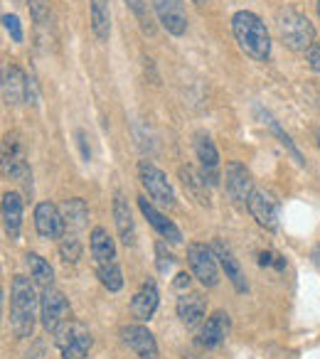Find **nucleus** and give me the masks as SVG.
<instances>
[{"instance_id":"nucleus-1","label":"nucleus","mask_w":320,"mask_h":359,"mask_svg":"<svg viewBox=\"0 0 320 359\" xmlns=\"http://www.w3.org/2000/svg\"><path fill=\"white\" fill-rule=\"evenodd\" d=\"M232 32H234L239 47L254 62H266L271 57V37L264 20L251 11H239L232 18Z\"/></svg>"},{"instance_id":"nucleus-2","label":"nucleus","mask_w":320,"mask_h":359,"mask_svg":"<svg viewBox=\"0 0 320 359\" xmlns=\"http://www.w3.org/2000/svg\"><path fill=\"white\" fill-rule=\"evenodd\" d=\"M35 310L37 298L30 278L15 276L11 283V327L20 339L30 337L32 330H35Z\"/></svg>"},{"instance_id":"nucleus-3","label":"nucleus","mask_w":320,"mask_h":359,"mask_svg":"<svg viewBox=\"0 0 320 359\" xmlns=\"http://www.w3.org/2000/svg\"><path fill=\"white\" fill-rule=\"evenodd\" d=\"M276 35L288 50L305 52L315 42V27L305 15L298 11H281L276 15Z\"/></svg>"},{"instance_id":"nucleus-4","label":"nucleus","mask_w":320,"mask_h":359,"mask_svg":"<svg viewBox=\"0 0 320 359\" xmlns=\"http://www.w3.org/2000/svg\"><path fill=\"white\" fill-rule=\"evenodd\" d=\"M55 344L65 359H84L91 349V332L79 320H67L55 330Z\"/></svg>"},{"instance_id":"nucleus-5","label":"nucleus","mask_w":320,"mask_h":359,"mask_svg":"<svg viewBox=\"0 0 320 359\" xmlns=\"http://www.w3.org/2000/svg\"><path fill=\"white\" fill-rule=\"evenodd\" d=\"M138 177H140V185L145 187V192H148L158 205L175 207V190H173V185L168 182V175L163 172V170L155 168L148 160H140Z\"/></svg>"},{"instance_id":"nucleus-6","label":"nucleus","mask_w":320,"mask_h":359,"mask_svg":"<svg viewBox=\"0 0 320 359\" xmlns=\"http://www.w3.org/2000/svg\"><path fill=\"white\" fill-rule=\"evenodd\" d=\"M187 261H190V269L195 273V278L200 280L207 288H215L220 283V261H217L212 246L207 244H190L187 246Z\"/></svg>"},{"instance_id":"nucleus-7","label":"nucleus","mask_w":320,"mask_h":359,"mask_svg":"<svg viewBox=\"0 0 320 359\" xmlns=\"http://www.w3.org/2000/svg\"><path fill=\"white\" fill-rule=\"evenodd\" d=\"M40 318L47 332H55L62 323L69 320V300L57 288H45L40 298Z\"/></svg>"},{"instance_id":"nucleus-8","label":"nucleus","mask_w":320,"mask_h":359,"mask_svg":"<svg viewBox=\"0 0 320 359\" xmlns=\"http://www.w3.org/2000/svg\"><path fill=\"white\" fill-rule=\"evenodd\" d=\"M246 210L251 212L259 226L274 231L279 226V200H276L271 192L266 190H254L249 195V202H246Z\"/></svg>"},{"instance_id":"nucleus-9","label":"nucleus","mask_w":320,"mask_h":359,"mask_svg":"<svg viewBox=\"0 0 320 359\" xmlns=\"http://www.w3.org/2000/svg\"><path fill=\"white\" fill-rule=\"evenodd\" d=\"M121 339L124 344L135 352V357L140 359H158V344H155V337L150 334L148 327L143 325H126L121 327Z\"/></svg>"},{"instance_id":"nucleus-10","label":"nucleus","mask_w":320,"mask_h":359,"mask_svg":"<svg viewBox=\"0 0 320 359\" xmlns=\"http://www.w3.org/2000/svg\"><path fill=\"white\" fill-rule=\"evenodd\" d=\"M65 217L52 202H40L35 207V229L42 239H62L65 236Z\"/></svg>"},{"instance_id":"nucleus-11","label":"nucleus","mask_w":320,"mask_h":359,"mask_svg":"<svg viewBox=\"0 0 320 359\" xmlns=\"http://www.w3.org/2000/svg\"><path fill=\"white\" fill-rule=\"evenodd\" d=\"M155 15H158L160 25L166 27L171 35L180 37L187 30V15L180 0H153Z\"/></svg>"},{"instance_id":"nucleus-12","label":"nucleus","mask_w":320,"mask_h":359,"mask_svg":"<svg viewBox=\"0 0 320 359\" xmlns=\"http://www.w3.org/2000/svg\"><path fill=\"white\" fill-rule=\"evenodd\" d=\"M225 180H227V195L232 197V202H234V205H246L249 195L254 192L249 170L241 163H236V160H232V163H227Z\"/></svg>"},{"instance_id":"nucleus-13","label":"nucleus","mask_w":320,"mask_h":359,"mask_svg":"<svg viewBox=\"0 0 320 359\" xmlns=\"http://www.w3.org/2000/svg\"><path fill=\"white\" fill-rule=\"evenodd\" d=\"M3 175L11 180H18V182L30 180V165L25 163V155H22L18 140L11 138V135L3 143Z\"/></svg>"},{"instance_id":"nucleus-14","label":"nucleus","mask_w":320,"mask_h":359,"mask_svg":"<svg viewBox=\"0 0 320 359\" xmlns=\"http://www.w3.org/2000/svg\"><path fill=\"white\" fill-rule=\"evenodd\" d=\"M195 153L202 165V177H205L210 185H217V182H220V153H217L210 135H205V133L197 135Z\"/></svg>"},{"instance_id":"nucleus-15","label":"nucleus","mask_w":320,"mask_h":359,"mask_svg":"<svg viewBox=\"0 0 320 359\" xmlns=\"http://www.w3.org/2000/svg\"><path fill=\"white\" fill-rule=\"evenodd\" d=\"M229 327H232L229 315H227L225 310H217V313H212L210 318H207V323L202 325L200 334H197V342H200L202 347H220L227 339V334H229Z\"/></svg>"},{"instance_id":"nucleus-16","label":"nucleus","mask_w":320,"mask_h":359,"mask_svg":"<svg viewBox=\"0 0 320 359\" xmlns=\"http://www.w3.org/2000/svg\"><path fill=\"white\" fill-rule=\"evenodd\" d=\"M27 94H30V79L15 65H8L3 69V99H6V104H22V101H27Z\"/></svg>"},{"instance_id":"nucleus-17","label":"nucleus","mask_w":320,"mask_h":359,"mask_svg":"<svg viewBox=\"0 0 320 359\" xmlns=\"http://www.w3.org/2000/svg\"><path fill=\"white\" fill-rule=\"evenodd\" d=\"M138 210L143 212V217L148 219V224L153 226V229L158 231V234L163 236V239H168L171 244H180V241H182V231L178 229V226L173 224V222L168 219V217L163 215V212L155 210V207L150 205V202L145 200V197H138Z\"/></svg>"},{"instance_id":"nucleus-18","label":"nucleus","mask_w":320,"mask_h":359,"mask_svg":"<svg viewBox=\"0 0 320 359\" xmlns=\"http://www.w3.org/2000/svg\"><path fill=\"white\" fill-rule=\"evenodd\" d=\"M212 251H215V256H217V261H220V266L225 269L227 278H229L232 285L236 288V293H246V290H249V283H246L244 271H241L239 261L234 259V254H232L229 246H225L220 239H215V244H212Z\"/></svg>"},{"instance_id":"nucleus-19","label":"nucleus","mask_w":320,"mask_h":359,"mask_svg":"<svg viewBox=\"0 0 320 359\" xmlns=\"http://www.w3.org/2000/svg\"><path fill=\"white\" fill-rule=\"evenodd\" d=\"M178 318L182 320V325L187 327H197L205 318V310H207V303L200 293H185L178 298Z\"/></svg>"},{"instance_id":"nucleus-20","label":"nucleus","mask_w":320,"mask_h":359,"mask_svg":"<svg viewBox=\"0 0 320 359\" xmlns=\"http://www.w3.org/2000/svg\"><path fill=\"white\" fill-rule=\"evenodd\" d=\"M3 226L11 239H18L22 229V197L18 192L3 195Z\"/></svg>"},{"instance_id":"nucleus-21","label":"nucleus","mask_w":320,"mask_h":359,"mask_svg":"<svg viewBox=\"0 0 320 359\" xmlns=\"http://www.w3.org/2000/svg\"><path fill=\"white\" fill-rule=\"evenodd\" d=\"M158 303H160L158 288H155L153 280H148V283L140 285L138 293L133 295V300H131V310H133V315L138 320H150L155 310H158Z\"/></svg>"},{"instance_id":"nucleus-22","label":"nucleus","mask_w":320,"mask_h":359,"mask_svg":"<svg viewBox=\"0 0 320 359\" xmlns=\"http://www.w3.org/2000/svg\"><path fill=\"white\" fill-rule=\"evenodd\" d=\"M114 219H116V229L119 236L126 246H135V224H133V215H131V207L124 197H116L114 200Z\"/></svg>"},{"instance_id":"nucleus-23","label":"nucleus","mask_w":320,"mask_h":359,"mask_svg":"<svg viewBox=\"0 0 320 359\" xmlns=\"http://www.w3.org/2000/svg\"><path fill=\"white\" fill-rule=\"evenodd\" d=\"M91 256H94L96 266L101 264H111L116 261V246H114V239L109 236V231L96 226L91 231Z\"/></svg>"},{"instance_id":"nucleus-24","label":"nucleus","mask_w":320,"mask_h":359,"mask_svg":"<svg viewBox=\"0 0 320 359\" xmlns=\"http://www.w3.org/2000/svg\"><path fill=\"white\" fill-rule=\"evenodd\" d=\"M60 210H62V217H65V224L69 231H74L76 234V231L86 226V219H89V207H86L84 200H79V197L67 200Z\"/></svg>"},{"instance_id":"nucleus-25","label":"nucleus","mask_w":320,"mask_h":359,"mask_svg":"<svg viewBox=\"0 0 320 359\" xmlns=\"http://www.w3.org/2000/svg\"><path fill=\"white\" fill-rule=\"evenodd\" d=\"M91 30L101 42L111 35V8L109 0H91Z\"/></svg>"},{"instance_id":"nucleus-26","label":"nucleus","mask_w":320,"mask_h":359,"mask_svg":"<svg viewBox=\"0 0 320 359\" xmlns=\"http://www.w3.org/2000/svg\"><path fill=\"white\" fill-rule=\"evenodd\" d=\"M180 180L182 187L192 195V200L200 205H210V195H207V180L202 175H197L192 168H180Z\"/></svg>"},{"instance_id":"nucleus-27","label":"nucleus","mask_w":320,"mask_h":359,"mask_svg":"<svg viewBox=\"0 0 320 359\" xmlns=\"http://www.w3.org/2000/svg\"><path fill=\"white\" fill-rule=\"evenodd\" d=\"M25 261H27V266H30V273H32V278H35V283L40 285L42 290L52 288V280H55V271H52V266L47 264L40 254H27Z\"/></svg>"},{"instance_id":"nucleus-28","label":"nucleus","mask_w":320,"mask_h":359,"mask_svg":"<svg viewBox=\"0 0 320 359\" xmlns=\"http://www.w3.org/2000/svg\"><path fill=\"white\" fill-rule=\"evenodd\" d=\"M96 273H99L101 285H104V288H109L111 293H116V290L124 288V273H121V269H119V264H116V261L96 266Z\"/></svg>"},{"instance_id":"nucleus-29","label":"nucleus","mask_w":320,"mask_h":359,"mask_svg":"<svg viewBox=\"0 0 320 359\" xmlns=\"http://www.w3.org/2000/svg\"><path fill=\"white\" fill-rule=\"evenodd\" d=\"M60 256L65 264H76L81 259V241L74 231H67L60 241Z\"/></svg>"},{"instance_id":"nucleus-30","label":"nucleus","mask_w":320,"mask_h":359,"mask_svg":"<svg viewBox=\"0 0 320 359\" xmlns=\"http://www.w3.org/2000/svg\"><path fill=\"white\" fill-rule=\"evenodd\" d=\"M27 6H30V13L37 25H45L50 20V0H27Z\"/></svg>"},{"instance_id":"nucleus-31","label":"nucleus","mask_w":320,"mask_h":359,"mask_svg":"<svg viewBox=\"0 0 320 359\" xmlns=\"http://www.w3.org/2000/svg\"><path fill=\"white\" fill-rule=\"evenodd\" d=\"M3 25H6V30L11 32L13 42H22L25 40V32H22V22L18 15H11V13H6L3 15Z\"/></svg>"},{"instance_id":"nucleus-32","label":"nucleus","mask_w":320,"mask_h":359,"mask_svg":"<svg viewBox=\"0 0 320 359\" xmlns=\"http://www.w3.org/2000/svg\"><path fill=\"white\" fill-rule=\"evenodd\" d=\"M259 266H264V269L274 266L276 271H284L286 269V259L281 254H276V251H261V254H259Z\"/></svg>"},{"instance_id":"nucleus-33","label":"nucleus","mask_w":320,"mask_h":359,"mask_svg":"<svg viewBox=\"0 0 320 359\" xmlns=\"http://www.w3.org/2000/svg\"><path fill=\"white\" fill-rule=\"evenodd\" d=\"M155 254H158V271L163 276H166L168 271H171L173 266H175V256L168 254L166 246H163V244H155Z\"/></svg>"},{"instance_id":"nucleus-34","label":"nucleus","mask_w":320,"mask_h":359,"mask_svg":"<svg viewBox=\"0 0 320 359\" xmlns=\"http://www.w3.org/2000/svg\"><path fill=\"white\" fill-rule=\"evenodd\" d=\"M271 128H274V133L281 138V143H284L286 148L291 150V155H293V160H295V163H298V165H303V158H300V153H298V150H295V145L291 143V138H288V135H286L284 130H281V126L276 123V121H271Z\"/></svg>"},{"instance_id":"nucleus-35","label":"nucleus","mask_w":320,"mask_h":359,"mask_svg":"<svg viewBox=\"0 0 320 359\" xmlns=\"http://www.w3.org/2000/svg\"><path fill=\"white\" fill-rule=\"evenodd\" d=\"M305 62H308L310 69L320 74V42H313V45L305 50Z\"/></svg>"},{"instance_id":"nucleus-36","label":"nucleus","mask_w":320,"mask_h":359,"mask_svg":"<svg viewBox=\"0 0 320 359\" xmlns=\"http://www.w3.org/2000/svg\"><path fill=\"white\" fill-rule=\"evenodd\" d=\"M126 3H128L131 11H133L135 15H138V20L143 22V27H148V25H145L148 20H145V6H143V0H126ZM148 32H150V27H148Z\"/></svg>"},{"instance_id":"nucleus-37","label":"nucleus","mask_w":320,"mask_h":359,"mask_svg":"<svg viewBox=\"0 0 320 359\" xmlns=\"http://www.w3.org/2000/svg\"><path fill=\"white\" fill-rule=\"evenodd\" d=\"M185 285H190V276H187V273H178L175 288H185Z\"/></svg>"},{"instance_id":"nucleus-38","label":"nucleus","mask_w":320,"mask_h":359,"mask_svg":"<svg viewBox=\"0 0 320 359\" xmlns=\"http://www.w3.org/2000/svg\"><path fill=\"white\" fill-rule=\"evenodd\" d=\"M79 145H81V150H84V158L89 160V148H86V143H84V133H79Z\"/></svg>"},{"instance_id":"nucleus-39","label":"nucleus","mask_w":320,"mask_h":359,"mask_svg":"<svg viewBox=\"0 0 320 359\" xmlns=\"http://www.w3.org/2000/svg\"><path fill=\"white\" fill-rule=\"evenodd\" d=\"M192 3H197V6H205V3H210V0H192Z\"/></svg>"},{"instance_id":"nucleus-40","label":"nucleus","mask_w":320,"mask_h":359,"mask_svg":"<svg viewBox=\"0 0 320 359\" xmlns=\"http://www.w3.org/2000/svg\"><path fill=\"white\" fill-rule=\"evenodd\" d=\"M315 138H318V148H320V130H318V133H315Z\"/></svg>"},{"instance_id":"nucleus-41","label":"nucleus","mask_w":320,"mask_h":359,"mask_svg":"<svg viewBox=\"0 0 320 359\" xmlns=\"http://www.w3.org/2000/svg\"><path fill=\"white\" fill-rule=\"evenodd\" d=\"M318 13H320V0H318Z\"/></svg>"},{"instance_id":"nucleus-42","label":"nucleus","mask_w":320,"mask_h":359,"mask_svg":"<svg viewBox=\"0 0 320 359\" xmlns=\"http://www.w3.org/2000/svg\"><path fill=\"white\" fill-rule=\"evenodd\" d=\"M318 256H320V246H318Z\"/></svg>"}]
</instances>
